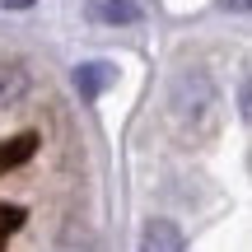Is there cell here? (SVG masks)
Listing matches in <instances>:
<instances>
[{"label": "cell", "instance_id": "cell-1", "mask_svg": "<svg viewBox=\"0 0 252 252\" xmlns=\"http://www.w3.org/2000/svg\"><path fill=\"white\" fill-rule=\"evenodd\" d=\"M215 103H220V94H215V84H210L206 70H182L178 80H173V112H178L182 122L201 126Z\"/></svg>", "mask_w": 252, "mask_h": 252}, {"label": "cell", "instance_id": "cell-2", "mask_svg": "<svg viewBox=\"0 0 252 252\" xmlns=\"http://www.w3.org/2000/svg\"><path fill=\"white\" fill-rule=\"evenodd\" d=\"M140 252H187V238H182V229L173 224V220H145L140 229Z\"/></svg>", "mask_w": 252, "mask_h": 252}, {"label": "cell", "instance_id": "cell-3", "mask_svg": "<svg viewBox=\"0 0 252 252\" xmlns=\"http://www.w3.org/2000/svg\"><path fill=\"white\" fill-rule=\"evenodd\" d=\"M112 80H117V65H112V61H84V65H75V89H80V98H98Z\"/></svg>", "mask_w": 252, "mask_h": 252}, {"label": "cell", "instance_id": "cell-4", "mask_svg": "<svg viewBox=\"0 0 252 252\" xmlns=\"http://www.w3.org/2000/svg\"><path fill=\"white\" fill-rule=\"evenodd\" d=\"M28 94V70L24 65H0V108H14Z\"/></svg>", "mask_w": 252, "mask_h": 252}, {"label": "cell", "instance_id": "cell-5", "mask_svg": "<svg viewBox=\"0 0 252 252\" xmlns=\"http://www.w3.org/2000/svg\"><path fill=\"white\" fill-rule=\"evenodd\" d=\"M94 19H103V24H135L140 19V5L135 0H98L94 5Z\"/></svg>", "mask_w": 252, "mask_h": 252}, {"label": "cell", "instance_id": "cell-6", "mask_svg": "<svg viewBox=\"0 0 252 252\" xmlns=\"http://www.w3.org/2000/svg\"><path fill=\"white\" fill-rule=\"evenodd\" d=\"M33 145H37V135H19L14 150H0V163H5V168H9V163H24L28 154H33Z\"/></svg>", "mask_w": 252, "mask_h": 252}, {"label": "cell", "instance_id": "cell-7", "mask_svg": "<svg viewBox=\"0 0 252 252\" xmlns=\"http://www.w3.org/2000/svg\"><path fill=\"white\" fill-rule=\"evenodd\" d=\"M0 5H5V9H28L33 0H0Z\"/></svg>", "mask_w": 252, "mask_h": 252}]
</instances>
